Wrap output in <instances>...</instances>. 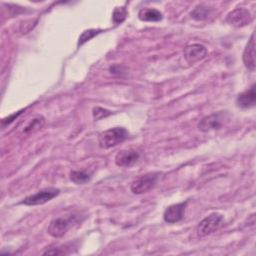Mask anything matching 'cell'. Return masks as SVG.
<instances>
[{
	"label": "cell",
	"mask_w": 256,
	"mask_h": 256,
	"mask_svg": "<svg viewBox=\"0 0 256 256\" xmlns=\"http://www.w3.org/2000/svg\"><path fill=\"white\" fill-rule=\"evenodd\" d=\"M101 32V30H96V29H89V30H85L84 32H82V34L79 36L78 39V46L83 45L85 42L89 41L91 38H93L94 36H96L97 34H99Z\"/></svg>",
	"instance_id": "cell-18"
},
{
	"label": "cell",
	"mask_w": 256,
	"mask_h": 256,
	"mask_svg": "<svg viewBox=\"0 0 256 256\" xmlns=\"http://www.w3.org/2000/svg\"><path fill=\"white\" fill-rule=\"evenodd\" d=\"M252 21V15L246 8H236L228 13L226 22L233 27H243Z\"/></svg>",
	"instance_id": "cell-6"
},
{
	"label": "cell",
	"mask_w": 256,
	"mask_h": 256,
	"mask_svg": "<svg viewBox=\"0 0 256 256\" xmlns=\"http://www.w3.org/2000/svg\"><path fill=\"white\" fill-rule=\"evenodd\" d=\"M129 136V132L124 127H114L101 132L98 136V144L103 149L117 146L124 142Z\"/></svg>",
	"instance_id": "cell-1"
},
{
	"label": "cell",
	"mask_w": 256,
	"mask_h": 256,
	"mask_svg": "<svg viewBox=\"0 0 256 256\" xmlns=\"http://www.w3.org/2000/svg\"><path fill=\"white\" fill-rule=\"evenodd\" d=\"M223 221L224 217L222 214L213 212L198 223L196 227V233L199 237H205L218 230L221 227Z\"/></svg>",
	"instance_id": "cell-3"
},
{
	"label": "cell",
	"mask_w": 256,
	"mask_h": 256,
	"mask_svg": "<svg viewBox=\"0 0 256 256\" xmlns=\"http://www.w3.org/2000/svg\"><path fill=\"white\" fill-rule=\"evenodd\" d=\"M255 102H256L255 84H252L249 89L240 93L236 98L237 106L243 109H248L253 107L255 105Z\"/></svg>",
	"instance_id": "cell-12"
},
{
	"label": "cell",
	"mask_w": 256,
	"mask_h": 256,
	"mask_svg": "<svg viewBox=\"0 0 256 256\" xmlns=\"http://www.w3.org/2000/svg\"><path fill=\"white\" fill-rule=\"evenodd\" d=\"M187 204H188V201H185V202L173 204L167 207V209L163 214L164 221L169 224H174L181 221L184 217V212Z\"/></svg>",
	"instance_id": "cell-8"
},
{
	"label": "cell",
	"mask_w": 256,
	"mask_h": 256,
	"mask_svg": "<svg viewBox=\"0 0 256 256\" xmlns=\"http://www.w3.org/2000/svg\"><path fill=\"white\" fill-rule=\"evenodd\" d=\"M92 113H93V117H94L95 120H100L102 118H105V117L111 115V112L109 110L104 109L102 107H98V106L93 108V112Z\"/></svg>",
	"instance_id": "cell-19"
},
{
	"label": "cell",
	"mask_w": 256,
	"mask_h": 256,
	"mask_svg": "<svg viewBox=\"0 0 256 256\" xmlns=\"http://www.w3.org/2000/svg\"><path fill=\"white\" fill-rule=\"evenodd\" d=\"M23 111H25V109H22V110H20V111H18V112H16V113H13L12 115L8 116L7 118L2 119V121H1V125H2V127L4 128L7 124H10V123H11V122H13L14 120H16V118H17L19 115H21Z\"/></svg>",
	"instance_id": "cell-20"
},
{
	"label": "cell",
	"mask_w": 256,
	"mask_h": 256,
	"mask_svg": "<svg viewBox=\"0 0 256 256\" xmlns=\"http://www.w3.org/2000/svg\"><path fill=\"white\" fill-rule=\"evenodd\" d=\"M224 119V113H213L205 116L198 123V129L202 132H208L211 130H218L222 126V120Z\"/></svg>",
	"instance_id": "cell-9"
},
{
	"label": "cell",
	"mask_w": 256,
	"mask_h": 256,
	"mask_svg": "<svg viewBox=\"0 0 256 256\" xmlns=\"http://www.w3.org/2000/svg\"><path fill=\"white\" fill-rule=\"evenodd\" d=\"M44 124H45V119L42 116H36L33 119H31V121L27 124V126L24 128V132L31 133V132L38 131L44 126Z\"/></svg>",
	"instance_id": "cell-16"
},
{
	"label": "cell",
	"mask_w": 256,
	"mask_h": 256,
	"mask_svg": "<svg viewBox=\"0 0 256 256\" xmlns=\"http://www.w3.org/2000/svg\"><path fill=\"white\" fill-rule=\"evenodd\" d=\"M160 175L159 172H149L139 176L131 183V191L134 194H143L150 191L158 183Z\"/></svg>",
	"instance_id": "cell-4"
},
{
	"label": "cell",
	"mask_w": 256,
	"mask_h": 256,
	"mask_svg": "<svg viewBox=\"0 0 256 256\" xmlns=\"http://www.w3.org/2000/svg\"><path fill=\"white\" fill-rule=\"evenodd\" d=\"M138 18L146 22H158L162 20V13L155 8H142L138 12Z\"/></svg>",
	"instance_id": "cell-13"
},
{
	"label": "cell",
	"mask_w": 256,
	"mask_h": 256,
	"mask_svg": "<svg viewBox=\"0 0 256 256\" xmlns=\"http://www.w3.org/2000/svg\"><path fill=\"white\" fill-rule=\"evenodd\" d=\"M207 49L205 46L195 43L188 45L184 48L183 55L185 60L187 61L188 64H194L202 59H204L207 56Z\"/></svg>",
	"instance_id": "cell-7"
},
{
	"label": "cell",
	"mask_w": 256,
	"mask_h": 256,
	"mask_svg": "<svg viewBox=\"0 0 256 256\" xmlns=\"http://www.w3.org/2000/svg\"><path fill=\"white\" fill-rule=\"evenodd\" d=\"M242 59L245 67L248 70L250 71L255 70L256 62H255V34L254 33H252L248 43L246 44Z\"/></svg>",
	"instance_id": "cell-11"
},
{
	"label": "cell",
	"mask_w": 256,
	"mask_h": 256,
	"mask_svg": "<svg viewBox=\"0 0 256 256\" xmlns=\"http://www.w3.org/2000/svg\"><path fill=\"white\" fill-rule=\"evenodd\" d=\"M77 221L78 216L75 214L69 215L67 217H57L50 222L47 231L50 236L54 238H61Z\"/></svg>",
	"instance_id": "cell-2"
},
{
	"label": "cell",
	"mask_w": 256,
	"mask_h": 256,
	"mask_svg": "<svg viewBox=\"0 0 256 256\" xmlns=\"http://www.w3.org/2000/svg\"><path fill=\"white\" fill-rule=\"evenodd\" d=\"M92 178V173L86 171H76L70 172V180L76 184H85Z\"/></svg>",
	"instance_id": "cell-15"
},
{
	"label": "cell",
	"mask_w": 256,
	"mask_h": 256,
	"mask_svg": "<svg viewBox=\"0 0 256 256\" xmlns=\"http://www.w3.org/2000/svg\"><path fill=\"white\" fill-rule=\"evenodd\" d=\"M127 9L122 6V7H116L112 13V20L115 24H121L127 17Z\"/></svg>",
	"instance_id": "cell-17"
},
{
	"label": "cell",
	"mask_w": 256,
	"mask_h": 256,
	"mask_svg": "<svg viewBox=\"0 0 256 256\" xmlns=\"http://www.w3.org/2000/svg\"><path fill=\"white\" fill-rule=\"evenodd\" d=\"M140 158V154L136 150L124 149L119 151L115 156V164L119 167H131Z\"/></svg>",
	"instance_id": "cell-10"
},
{
	"label": "cell",
	"mask_w": 256,
	"mask_h": 256,
	"mask_svg": "<svg viewBox=\"0 0 256 256\" xmlns=\"http://www.w3.org/2000/svg\"><path fill=\"white\" fill-rule=\"evenodd\" d=\"M212 9L204 4H200L195 7V9L190 13L191 17L195 20H206L212 15Z\"/></svg>",
	"instance_id": "cell-14"
},
{
	"label": "cell",
	"mask_w": 256,
	"mask_h": 256,
	"mask_svg": "<svg viewBox=\"0 0 256 256\" xmlns=\"http://www.w3.org/2000/svg\"><path fill=\"white\" fill-rule=\"evenodd\" d=\"M60 194V190L54 187H47L44 189L39 190L38 192L27 196L21 201V204L28 205V206H35V205H42L56 196Z\"/></svg>",
	"instance_id": "cell-5"
}]
</instances>
